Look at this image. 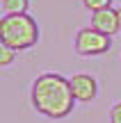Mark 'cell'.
Returning a JSON list of instances; mask_svg holds the SVG:
<instances>
[{
	"instance_id": "cell-2",
	"label": "cell",
	"mask_w": 121,
	"mask_h": 123,
	"mask_svg": "<svg viewBox=\"0 0 121 123\" xmlns=\"http://www.w3.org/2000/svg\"><path fill=\"white\" fill-rule=\"evenodd\" d=\"M0 41L12 50H27L39 41V25L30 14H5L0 18Z\"/></svg>"
},
{
	"instance_id": "cell-6",
	"label": "cell",
	"mask_w": 121,
	"mask_h": 123,
	"mask_svg": "<svg viewBox=\"0 0 121 123\" xmlns=\"http://www.w3.org/2000/svg\"><path fill=\"white\" fill-rule=\"evenodd\" d=\"M30 0H2L5 14H27Z\"/></svg>"
},
{
	"instance_id": "cell-1",
	"label": "cell",
	"mask_w": 121,
	"mask_h": 123,
	"mask_svg": "<svg viewBox=\"0 0 121 123\" xmlns=\"http://www.w3.org/2000/svg\"><path fill=\"white\" fill-rule=\"evenodd\" d=\"M32 107L48 119H64L73 110L71 82L59 73H41L32 82Z\"/></svg>"
},
{
	"instance_id": "cell-7",
	"label": "cell",
	"mask_w": 121,
	"mask_h": 123,
	"mask_svg": "<svg viewBox=\"0 0 121 123\" xmlns=\"http://www.w3.org/2000/svg\"><path fill=\"white\" fill-rule=\"evenodd\" d=\"M14 59H16V50H12L5 41H0V68L14 64Z\"/></svg>"
},
{
	"instance_id": "cell-10",
	"label": "cell",
	"mask_w": 121,
	"mask_h": 123,
	"mask_svg": "<svg viewBox=\"0 0 121 123\" xmlns=\"http://www.w3.org/2000/svg\"><path fill=\"white\" fill-rule=\"evenodd\" d=\"M117 14H119V30H121V7L117 9Z\"/></svg>"
},
{
	"instance_id": "cell-4",
	"label": "cell",
	"mask_w": 121,
	"mask_h": 123,
	"mask_svg": "<svg viewBox=\"0 0 121 123\" xmlns=\"http://www.w3.org/2000/svg\"><path fill=\"white\" fill-rule=\"evenodd\" d=\"M69 82H71L73 98H76L78 103H89V100H94L96 93H98V82H96L89 73H76Z\"/></svg>"
},
{
	"instance_id": "cell-9",
	"label": "cell",
	"mask_w": 121,
	"mask_h": 123,
	"mask_svg": "<svg viewBox=\"0 0 121 123\" xmlns=\"http://www.w3.org/2000/svg\"><path fill=\"white\" fill-rule=\"evenodd\" d=\"M110 123H121V100L114 103V107L110 110Z\"/></svg>"
},
{
	"instance_id": "cell-5",
	"label": "cell",
	"mask_w": 121,
	"mask_h": 123,
	"mask_svg": "<svg viewBox=\"0 0 121 123\" xmlns=\"http://www.w3.org/2000/svg\"><path fill=\"white\" fill-rule=\"evenodd\" d=\"M91 27L98 30V32H103V34H108V37L121 32L119 30V14H117V9L105 7V9L94 12L91 14Z\"/></svg>"
},
{
	"instance_id": "cell-8",
	"label": "cell",
	"mask_w": 121,
	"mask_h": 123,
	"mask_svg": "<svg viewBox=\"0 0 121 123\" xmlns=\"http://www.w3.org/2000/svg\"><path fill=\"white\" fill-rule=\"evenodd\" d=\"M82 7L89 9V12L94 14V12H98V9L112 7V0H82Z\"/></svg>"
},
{
	"instance_id": "cell-3",
	"label": "cell",
	"mask_w": 121,
	"mask_h": 123,
	"mask_svg": "<svg viewBox=\"0 0 121 123\" xmlns=\"http://www.w3.org/2000/svg\"><path fill=\"white\" fill-rule=\"evenodd\" d=\"M112 39L103 32L94 30V27H82L76 34V53L82 57H96V55H103L110 50Z\"/></svg>"
}]
</instances>
